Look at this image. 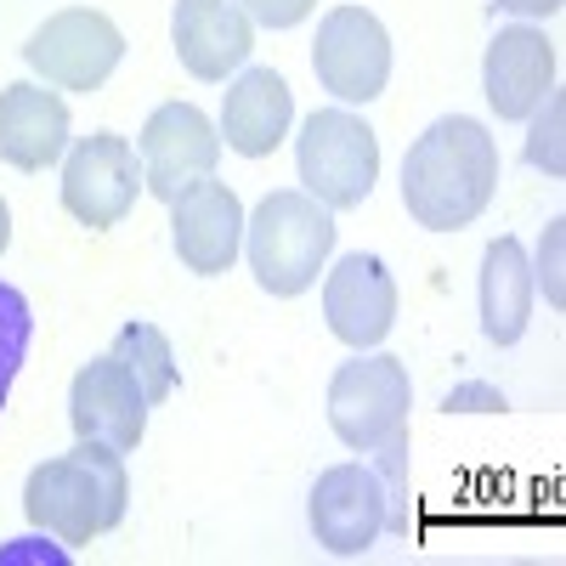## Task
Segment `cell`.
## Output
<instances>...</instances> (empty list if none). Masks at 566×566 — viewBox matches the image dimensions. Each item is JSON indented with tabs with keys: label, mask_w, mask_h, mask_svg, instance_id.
<instances>
[{
	"label": "cell",
	"mask_w": 566,
	"mask_h": 566,
	"mask_svg": "<svg viewBox=\"0 0 566 566\" xmlns=\"http://www.w3.org/2000/svg\"><path fill=\"white\" fill-rule=\"evenodd\" d=\"M499 193V142L482 119L448 114L424 130L402 159V205L419 227H470Z\"/></svg>",
	"instance_id": "obj_1"
},
{
	"label": "cell",
	"mask_w": 566,
	"mask_h": 566,
	"mask_svg": "<svg viewBox=\"0 0 566 566\" xmlns=\"http://www.w3.org/2000/svg\"><path fill=\"white\" fill-rule=\"evenodd\" d=\"M125 453L103 448V442H80L63 459H45L29 470L23 488V510L40 533H52L63 544H91L125 522Z\"/></svg>",
	"instance_id": "obj_2"
},
{
	"label": "cell",
	"mask_w": 566,
	"mask_h": 566,
	"mask_svg": "<svg viewBox=\"0 0 566 566\" xmlns=\"http://www.w3.org/2000/svg\"><path fill=\"white\" fill-rule=\"evenodd\" d=\"M374 453H380V464H335L312 488V533L328 555H363L386 527H397L391 504H402L408 431Z\"/></svg>",
	"instance_id": "obj_3"
},
{
	"label": "cell",
	"mask_w": 566,
	"mask_h": 566,
	"mask_svg": "<svg viewBox=\"0 0 566 566\" xmlns=\"http://www.w3.org/2000/svg\"><path fill=\"white\" fill-rule=\"evenodd\" d=\"M250 232V272L266 295H301L317 283L328 250H335V210L317 205L312 193H266L261 210L244 221Z\"/></svg>",
	"instance_id": "obj_4"
},
{
	"label": "cell",
	"mask_w": 566,
	"mask_h": 566,
	"mask_svg": "<svg viewBox=\"0 0 566 566\" xmlns=\"http://www.w3.org/2000/svg\"><path fill=\"white\" fill-rule=\"evenodd\" d=\"M408 408H413V386H408V363L402 357H352L340 363V374L328 380V424L335 437L357 453H374L408 431Z\"/></svg>",
	"instance_id": "obj_5"
},
{
	"label": "cell",
	"mask_w": 566,
	"mask_h": 566,
	"mask_svg": "<svg viewBox=\"0 0 566 566\" xmlns=\"http://www.w3.org/2000/svg\"><path fill=\"white\" fill-rule=\"evenodd\" d=\"M301 193H312L328 210H357L374 181H380V136H374L357 114L323 108L301 125Z\"/></svg>",
	"instance_id": "obj_6"
},
{
	"label": "cell",
	"mask_w": 566,
	"mask_h": 566,
	"mask_svg": "<svg viewBox=\"0 0 566 566\" xmlns=\"http://www.w3.org/2000/svg\"><path fill=\"white\" fill-rule=\"evenodd\" d=\"M125 57V34L114 29V18L91 12V7H69L57 18H45L29 45H23V63L57 91H97L108 85V74Z\"/></svg>",
	"instance_id": "obj_7"
},
{
	"label": "cell",
	"mask_w": 566,
	"mask_h": 566,
	"mask_svg": "<svg viewBox=\"0 0 566 566\" xmlns=\"http://www.w3.org/2000/svg\"><path fill=\"white\" fill-rule=\"evenodd\" d=\"M317 85L340 103H374L391 80V34L363 7H335L312 40Z\"/></svg>",
	"instance_id": "obj_8"
},
{
	"label": "cell",
	"mask_w": 566,
	"mask_h": 566,
	"mask_svg": "<svg viewBox=\"0 0 566 566\" xmlns=\"http://www.w3.org/2000/svg\"><path fill=\"white\" fill-rule=\"evenodd\" d=\"M136 154H142V187L154 199H181L193 181L216 176L221 159V130L193 108V103H165L154 108V119L142 125L136 136Z\"/></svg>",
	"instance_id": "obj_9"
},
{
	"label": "cell",
	"mask_w": 566,
	"mask_h": 566,
	"mask_svg": "<svg viewBox=\"0 0 566 566\" xmlns=\"http://www.w3.org/2000/svg\"><path fill=\"white\" fill-rule=\"evenodd\" d=\"M142 193V154L130 148L125 136L97 130V136H80L74 154L63 165V210L80 227H114L130 216Z\"/></svg>",
	"instance_id": "obj_10"
},
{
	"label": "cell",
	"mask_w": 566,
	"mask_h": 566,
	"mask_svg": "<svg viewBox=\"0 0 566 566\" xmlns=\"http://www.w3.org/2000/svg\"><path fill=\"white\" fill-rule=\"evenodd\" d=\"M148 397H142L136 386V374L103 352V357H91L80 374H74V386H69V419H74V437L80 442H103L114 453H136L142 431H148Z\"/></svg>",
	"instance_id": "obj_11"
},
{
	"label": "cell",
	"mask_w": 566,
	"mask_h": 566,
	"mask_svg": "<svg viewBox=\"0 0 566 566\" xmlns=\"http://www.w3.org/2000/svg\"><path fill=\"white\" fill-rule=\"evenodd\" d=\"M170 239H176V255L187 272L199 277H221L239 261V244H244V205L227 181L205 176L193 181L181 199H170Z\"/></svg>",
	"instance_id": "obj_12"
},
{
	"label": "cell",
	"mask_w": 566,
	"mask_h": 566,
	"mask_svg": "<svg viewBox=\"0 0 566 566\" xmlns=\"http://www.w3.org/2000/svg\"><path fill=\"white\" fill-rule=\"evenodd\" d=\"M323 317L335 328V340H346L352 352L380 346L397 323V283H391L386 261L363 255V250L346 255L323 277Z\"/></svg>",
	"instance_id": "obj_13"
},
{
	"label": "cell",
	"mask_w": 566,
	"mask_h": 566,
	"mask_svg": "<svg viewBox=\"0 0 566 566\" xmlns=\"http://www.w3.org/2000/svg\"><path fill=\"white\" fill-rule=\"evenodd\" d=\"M482 91L499 119H533L538 103L555 91V45L527 23L499 29L482 63Z\"/></svg>",
	"instance_id": "obj_14"
},
{
	"label": "cell",
	"mask_w": 566,
	"mask_h": 566,
	"mask_svg": "<svg viewBox=\"0 0 566 566\" xmlns=\"http://www.w3.org/2000/svg\"><path fill=\"white\" fill-rule=\"evenodd\" d=\"M170 34L193 80H227L255 45V23L239 12V0H176Z\"/></svg>",
	"instance_id": "obj_15"
},
{
	"label": "cell",
	"mask_w": 566,
	"mask_h": 566,
	"mask_svg": "<svg viewBox=\"0 0 566 566\" xmlns=\"http://www.w3.org/2000/svg\"><path fill=\"white\" fill-rule=\"evenodd\" d=\"M69 148V103L52 85H7L0 91V159L18 170H45Z\"/></svg>",
	"instance_id": "obj_16"
},
{
	"label": "cell",
	"mask_w": 566,
	"mask_h": 566,
	"mask_svg": "<svg viewBox=\"0 0 566 566\" xmlns=\"http://www.w3.org/2000/svg\"><path fill=\"white\" fill-rule=\"evenodd\" d=\"M295 119V97L283 74L272 69H250L227 85V103H221V142L244 159H266L283 136H290Z\"/></svg>",
	"instance_id": "obj_17"
},
{
	"label": "cell",
	"mask_w": 566,
	"mask_h": 566,
	"mask_svg": "<svg viewBox=\"0 0 566 566\" xmlns=\"http://www.w3.org/2000/svg\"><path fill=\"white\" fill-rule=\"evenodd\" d=\"M533 317V266L515 239H493L482 255V335L493 346H515Z\"/></svg>",
	"instance_id": "obj_18"
},
{
	"label": "cell",
	"mask_w": 566,
	"mask_h": 566,
	"mask_svg": "<svg viewBox=\"0 0 566 566\" xmlns=\"http://www.w3.org/2000/svg\"><path fill=\"white\" fill-rule=\"evenodd\" d=\"M108 352L136 374V386H142V397H148V402H165L176 391V357H170V340L159 335L154 323H125Z\"/></svg>",
	"instance_id": "obj_19"
},
{
	"label": "cell",
	"mask_w": 566,
	"mask_h": 566,
	"mask_svg": "<svg viewBox=\"0 0 566 566\" xmlns=\"http://www.w3.org/2000/svg\"><path fill=\"white\" fill-rule=\"evenodd\" d=\"M29 340H34V312L12 283H0V408L12 397V380L29 357Z\"/></svg>",
	"instance_id": "obj_20"
},
{
	"label": "cell",
	"mask_w": 566,
	"mask_h": 566,
	"mask_svg": "<svg viewBox=\"0 0 566 566\" xmlns=\"http://www.w3.org/2000/svg\"><path fill=\"white\" fill-rule=\"evenodd\" d=\"M317 7V0H239V12L261 29H295L306 12Z\"/></svg>",
	"instance_id": "obj_21"
},
{
	"label": "cell",
	"mask_w": 566,
	"mask_h": 566,
	"mask_svg": "<svg viewBox=\"0 0 566 566\" xmlns=\"http://www.w3.org/2000/svg\"><path fill=\"white\" fill-rule=\"evenodd\" d=\"M544 290H549V301L560 306V221L549 227V255H544Z\"/></svg>",
	"instance_id": "obj_22"
},
{
	"label": "cell",
	"mask_w": 566,
	"mask_h": 566,
	"mask_svg": "<svg viewBox=\"0 0 566 566\" xmlns=\"http://www.w3.org/2000/svg\"><path fill=\"white\" fill-rule=\"evenodd\" d=\"M499 7L515 18H549V12H560V0H499Z\"/></svg>",
	"instance_id": "obj_23"
},
{
	"label": "cell",
	"mask_w": 566,
	"mask_h": 566,
	"mask_svg": "<svg viewBox=\"0 0 566 566\" xmlns=\"http://www.w3.org/2000/svg\"><path fill=\"white\" fill-rule=\"evenodd\" d=\"M7 244H12V210H7V199H0V255H7Z\"/></svg>",
	"instance_id": "obj_24"
}]
</instances>
